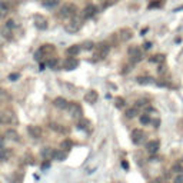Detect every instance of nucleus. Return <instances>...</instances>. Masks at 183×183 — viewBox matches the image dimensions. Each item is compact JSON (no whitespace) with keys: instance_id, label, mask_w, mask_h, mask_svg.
<instances>
[{"instance_id":"7ed1b4c3","label":"nucleus","mask_w":183,"mask_h":183,"mask_svg":"<svg viewBox=\"0 0 183 183\" xmlns=\"http://www.w3.org/2000/svg\"><path fill=\"white\" fill-rule=\"evenodd\" d=\"M67 110H69V113H70L72 117H82V107H80V104H77L76 102L69 103Z\"/></svg>"},{"instance_id":"cd10ccee","label":"nucleus","mask_w":183,"mask_h":183,"mask_svg":"<svg viewBox=\"0 0 183 183\" xmlns=\"http://www.w3.org/2000/svg\"><path fill=\"white\" fill-rule=\"evenodd\" d=\"M9 13L7 6L4 3H0V17H6V14Z\"/></svg>"},{"instance_id":"a19ab883","label":"nucleus","mask_w":183,"mask_h":183,"mask_svg":"<svg viewBox=\"0 0 183 183\" xmlns=\"http://www.w3.org/2000/svg\"><path fill=\"white\" fill-rule=\"evenodd\" d=\"M2 145H3V137L0 136V149H2Z\"/></svg>"},{"instance_id":"9b49d317","label":"nucleus","mask_w":183,"mask_h":183,"mask_svg":"<svg viewBox=\"0 0 183 183\" xmlns=\"http://www.w3.org/2000/svg\"><path fill=\"white\" fill-rule=\"evenodd\" d=\"M129 54H130V57H132V60H133V62H140V60H142L140 50L137 49V47H134V46L129 47Z\"/></svg>"},{"instance_id":"bb28decb","label":"nucleus","mask_w":183,"mask_h":183,"mask_svg":"<svg viewBox=\"0 0 183 183\" xmlns=\"http://www.w3.org/2000/svg\"><path fill=\"white\" fill-rule=\"evenodd\" d=\"M115 106H116L117 109H122L125 106V99H123V97H116V99H115Z\"/></svg>"},{"instance_id":"4be33fe9","label":"nucleus","mask_w":183,"mask_h":183,"mask_svg":"<svg viewBox=\"0 0 183 183\" xmlns=\"http://www.w3.org/2000/svg\"><path fill=\"white\" fill-rule=\"evenodd\" d=\"M43 6H45L46 9H53L56 7L59 4V0H43Z\"/></svg>"},{"instance_id":"4c0bfd02","label":"nucleus","mask_w":183,"mask_h":183,"mask_svg":"<svg viewBox=\"0 0 183 183\" xmlns=\"http://www.w3.org/2000/svg\"><path fill=\"white\" fill-rule=\"evenodd\" d=\"M156 6H160V2H159V0H158V2H153V3L149 4V7H156Z\"/></svg>"},{"instance_id":"c756f323","label":"nucleus","mask_w":183,"mask_h":183,"mask_svg":"<svg viewBox=\"0 0 183 183\" xmlns=\"http://www.w3.org/2000/svg\"><path fill=\"white\" fill-rule=\"evenodd\" d=\"M139 120H140L142 125H149V123H150V117L147 116V115H142Z\"/></svg>"},{"instance_id":"1a4fd4ad","label":"nucleus","mask_w":183,"mask_h":183,"mask_svg":"<svg viewBox=\"0 0 183 183\" xmlns=\"http://www.w3.org/2000/svg\"><path fill=\"white\" fill-rule=\"evenodd\" d=\"M97 99H99V95H97V91H96V90H90V91H88V93L84 95V100H86V103L93 104V103L97 102Z\"/></svg>"},{"instance_id":"6ab92c4d","label":"nucleus","mask_w":183,"mask_h":183,"mask_svg":"<svg viewBox=\"0 0 183 183\" xmlns=\"http://www.w3.org/2000/svg\"><path fill=\"white\" fill-rule=\"evenodd\" d=\"M67 158V153H66V150H56L54 152V156L53 159H56V160H59V162H62V160H64V159Z\"/></svg>"},{"instance_id":"a878e982","label":"nucleus","mask_w":183,"mask_h":183,"mask_svg":"<svg viewBox=\"0 0 183 183\" xmlns=\"http://www.w3.org/2000/svg\"><path fill=\"white\" fill-rule=\"evenodd\" d=\"M73 146V143H72V140H69V139H64V140L62 142V145H60V147H62L63 150H69Z\"/></svg>"},{"instance_id":"dca6fc26","label":"nucleus","mask_w":183,"mask_h":183,"mask_svg":"<svg viewBox=\"0 0 183 183\" xmlns=\"http://www.w3.org/2000/svg\"><path fill=\"white\" fill-rule=\"evenodd\" d=\"M54 152H56V150L52 149V147H45V149L42 150V158L46 159V160H50V159H53Z\"/></svg>"},{"instance_id":"4468645a","label":"nucleus","mask_w":183,"mask_h":183,"mask_svg":"<svg viewBox=\"0 0 183 183\" xmlns=\"http://www.w3.org/2000/svg\"><path fill=\"white\" fill-rule=\"evenodd\" d=\"M4 137L7 139V140H13V142H16L19 140V133H17L14 129H7L6 130V133H4Z\"/></svg>"},{"instance_id":"b1692460","label":"nucleus","mask_w":183,"mask_h":183,"mask_svg":"<svg viewBox=\"0 0 183 183\" xmlns=\"http://www.w3.org/2000/svg\"><path fill=\"white\" fill-rule=\"evenodd\" d=\"M89 126H90V122H89L88 119H80V122L77 123V127L82 130H88Z\"/></svg>"},{"instance_id":"0eeeda50","label":"nucleus","mask_w":183,"mask_h":183,"mask_svg":"<svg viewBox=\"0 0 183 183\" xmlns=\"http://www.w3.org/2000/svg\"><path fill=\"white\" fill-rule=\"evenodd\" d=\"M0 123H16V117L13 113H0Z\"/></svg>"},{"instance_id":"a211bd4d","label":"nucleus","mask_w":183,"mask_h":183,"mask_svg":"<svg viewBox=\"0 0 183 183\" xmlns=\"http://www.w3.org/2000/svg\"><path fill=\"white\" fill-rule=\"evenodd\" d=\"M79 52H80V46L79 45H73V46H70V47L66 50V54H67V56L75 57V56H77V54H79Z\"/></svg>"},{"instance_id":"2eb2a0df","label":"nucleus","mask_w":183,"mask_h":183,"mask_svg":"<svg viewBox=\"0 0 183 183\" xmlns=\"http://www.w3.org/2000/svg\"><path fill=\"white\" fill-rule=\"evenodd\" d=\"M53 104L57 109H67V106H69V102H67L66 99H63V97H56V99L53 100Z\"/></svg>"},{"instance_id":"58836bf2","label":"nucleus","mask_w":183,"mask_h":183,"mask_svg":"<svg viewBox=\"0 0 183 183\" xmlns=\"http://www.w3.org/2000/svg\"><path fill=\"white\" fill-rule=\"evenodd\" d=\"M143 47H145V50H149L150 47H152V43H149V42H146L145 45H143Z\"/></svg>"},{"instance_id":"e433bc0d","label":"nucleus","mask_w":183,"mask_h":183,"mask_svg":"<svg viewBox=\"0 0 183 183\" xmlns=\"http://www.w3.org/2000/svg\"><path fill=\"white\" fill-rule=\"evenodd\" d=\"M6 26H7V29H13V27H14V21H13V20H9Z\"/></svg>"},{"instance_id":"9d476101","label":"nucleus","mask_w":183,"mask_h":183,"mask_svg":"<svg viewBox=\"0 0 183 183\" xmlns=\"http://www.w3.org/2000/svg\"><path fill=\"white\" fill-rule=\"evenodd\" d=\"M96 12H97V9H96L95 4H88V6L84 7V10H83V17L90 19V17H93L96 14Z\"/></svg>"},{"instance_id":"f8f14e48","label":"nucleus","mask_w":183,"mask_h":183,"mask_svg":"<svg viewBox=\"0 0 183 183\" xmlns=\"http://www.w3.org/2000/svg\"><path fill=\"white\" fill-rule=\"evenodd\" d=\"M159 146H160L159 140H149L147 145H146V149H147V152H149L150 154H153L159 150Z\"/></svg>"},{"instance_id":"7c9ffc66","label":"nucleus","mask_w":183,"mask_h":183,"mask_svg":"<svg viewBox=\"0 0 183 183\" xmlns=\"http://www.w3.org/2000/svg\"><path fill=\"white\" fill-rule=\"evenodd\" d=\"M93 46H95V43L90 42V40H86V42L83 43V47H84V49H88V50L93 49Z\"/></svg>"},{"instance_id":"f704fd0d","label":"nucleus","mask_w":183,"mask_h":183,"mask_svg":"<svg viewBox=\"0 0 183 183\" xmlns=\"http://www.w3.org/2000/svg\"><path fill=\"white\" fill-rule=\"evenodd\" d=\"M175 183H183V175H182V173H179V175L176 176Z\"/></svg>"},{"instance_id":"6e6552de","label":"nucleus","mask_w":183,"mask_h":183,"mask_svg":"<svg viewBox=\"0 0 183 183\" xmlns=\"http://www.w3.org/2000/svg\"><path fill=\"white\" fill-rule=\"evenodd\" d=\"M34 25H36V27L40 29V30L47 29V20H46L43 16H39V14L34 16Z\"/></svg>"},{"instance_id":"423d86ee","label":"nucleus","mask_w":183,"mask_h":183,"mask_svg":"<svg viewBox=\"0 0 183 183\" xmlns=\"http://www.w3.org/2000/svg\"><path fill=\"white\" fill-rule=\"evenodd\" d=\"M27 133L33 139H40L42 137V129H40V126H29L27 127Z\"/></svg>"},{"instance_id":"20e7f679","label":"nucleus","mask_w":183,"mask_h":183,"mask_svg":"<svg viewBox=\"0 0 183 183\" xmlns=\"http://www.w3.org/2000/svg\"><path fill=\"white\" fill-rule=\"evenodd\" d=\"M77 66H79V60L75 57H72V56H69V57L64 60V63H63L64 70H75V69H77Z\"/></svg>"},{"instance_id":"5701e85b","label":"nucleus","mask_w":183,"mask_h":183,"mask_svg":"<svg viewBox=\"0 0 183 183\" xmlns=\"http://www.w3.org/2000/svg\"><path fill=\"white\" fill-rule=\"evenodd\" d=\"M52 130H54V132H57V133H66L67 130L63 127V126H60V125H56V123H50V126H49Z\"/></svg>"},{"instance_id":"ddd939ff","label":"nucleus","mask_w":183,"mask_h":183,"mask_svg":"<svg viewBox=\"0 0 183 183\" xmlns=\"http://www.w3.org/2000/svg\"><path fill=\"white\" fill-rule=\"evenodd\" d=\"M97 49H99V52H97V56H99V57H106V56L109 54V50H110V47H109L107 43H100Z\"/></svg>"},{"instance_id":"393cba45","label":"nucleus","mask_w":183,"mask_h":183,"mask_svg":"<svg viewBox=\"0 0 183 183\" xmlns=\"http://www.w3.org/2000/svg\"><path fill=\"white\" fill-rule=\"evenodd\" d=\"M172 172H173V173H177V175L183 173V165L182 163H175V165L172 166Z\"/></svg>"},{"instance_id":"aec40b11","label":"nucleus","mask_w":183,"mask_h":183,"mask_svg":"<svg viewBox=\"0 0 183 183\" xmlns=\"http://www.w3.org/2000/svg\"><path fill=\"white\" fill-rule=\"evenodd\" d=\"M136 115H139V109L137 107H130V109H127L125 113V116L127 117V119H133Z\"/></svg>"},{"instance_id":"f3484780","label":"nucleus","mask_w":183,"mask_h":183,"mask_svg":"<svg viewBox=\"0 0 183 183\" xmlns=\"http://www.w3.org/2000/svg\"><path fill=\"white\" fill-rule=\"evenodd\" d=\"M119 36H120L122 42H127V40H130V39H132V36H133V34H132V30H130V29H122Z\"/></svg>"},{"instance_id":"c9c22d12","label":"nucleus","mask_w":183,"mask_h":183,"mask_svg":"<svg viewBox=\"0 0 183 183\" xmlns=\"http://www.w3.org/2000/svg\"><path fill=\"white\" fill-rule=\"evenodd\" d=\"M4 99H6V91L0 89V102H3Z\"/></svg>"},{"instance_id":"2f4dec72","label":"nucleus","mask_w":183,"mask_h":183,"mask_svg":"<svg viewBox=\"0 0 183 183\" xmlns=\"http://www.w3.org/2000/svg\"><path fill=\"white\" fill-rule=\"evenodd\" d=\"M163 59H165V56H163V54H156V56H153L152 62H163Z\"/></svg>"},{"instance_id":"473e14b6","label":"nucleus","mask_w":183,"mask_h":183,"mask_svg":"<svg viewBox=\"0 0 183 183\" xmlns=\"http://www.w3.org/2000/svg\"><path fill=\"white\" fill-rule=\"evenodd\" d=\"M56 64H57V59H50L49 62H47V66L52 67V69H53V67H56Z\"/></svg>"},{"instance_id":"ea45409f","label":"nucleus","mask_w":183,"mask_h":183,"mask_svg":"<svg viewBox=\"0 0 183 183\" xmlns=\"http://www.w3.org/2000/svg\"><path fill=\"white\" fill-rule=\"evenodd\" d=\"M122 166H123V167H126V169H127V167H129V165H127V162H123V163H122Z\"/></svg>"},{"instance_id":"f257e3e1","label":"nucleus","mask_w":183,"mask_h":183,"mask_svg":"<svg viewBox=\"0 0 183 183\" xmlns=\"http://www.w3.org/2000/svg\"><path fill=\"white\" fill-rule=\"evenodd\" d=\"M76 12H77V7H76L73 3H66L63 4L62 9H60V12H59V14H60V17H63V19H69V17H75Z\"/></svg>"},{"instance_id":"79ce46f5","label":"nucleus","mask_w":183,"mask_h":183,"mask_svg":"<svg viewBox=\"0 0 183 183\" xmlns=\"http://www.w3.org/2000/svg\"><path fill=\"white\" fill-rule=\"evenodd\" d=\"M162 183H169V182H162Z\"/></svg>"},{"instance_id":"412c9836","label":"nucleus","mask_w":183,"mask_h":183,"mask_svg":"<svg viewBox=\"0 0 183 183\" xmlns=\"http://www.w3.org/2000/svg\"><path fill=\"white\" fill-rule=\"evenodd\" d=\"M12 156V150H9V149H0V160H7L9 158Z\"/></svg>"},{"instance_id":"f03ea898","label":"nucleus","mask_w":183,"mask_h":183,"mask_svg":"<svg viewBox=\"0 0 183 183\" xmlns=\"http://www.w3.org/2000/svg\"><path fill=\"white\" fill-rule=\"evenodd\" d=\"M80 27H82V21H80V19H72V20L64 26V30L69 32V33H77V32L80 30Z\"/></svg>"},{"instance_id":"72a5a7b5","label":"nucleus","mask_w":183,"mask_h":183,"mask_svg":"<svg viewBox=\"0 0 183 183\" xmlns=\"http://www.w3.org/2000/svg\"><path fill=\"white\" fill-rule=\"evenodd\" d=\"M17 79H19V73H12V75L9 76V80H12V82H14Z\"/></svg>"},{"instance_id":"39448f33","label":"nucleus","mask_w":183,"mask_h":183,"mask_svg":"<svg viewBox=\"0 0 183 183\" xmlns=\"http://www.w3.org/2000/svg\"><path fill=\"white\" fill-rule=\"evenodd\" d=\"M130 137H132V142L134 145H140L143 142V139H145V132L142 129H134L132 132V134H130Z\"/></svg>"},{"instance_id":"c85d7f7f","label":"nucleus","mask_w":183,"mask_h":183,"mask_svg":"<svg viewBox=\"0 0 183 183\" xmlns=\"http://www.w3.org/2000/svg\"><path fill=\"white\" fill-rule=\"evenodd\" d=\"M152 77H139L137 79V83H140V84H147V83H152Z\"/></svg>"}]
</instances>
